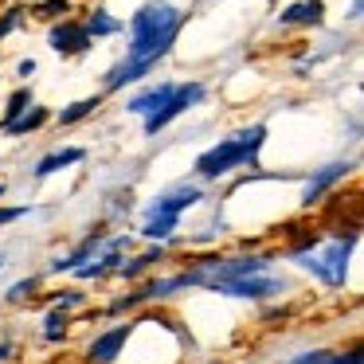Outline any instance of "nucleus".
Listing matches in <instances>:
<instances>
[{"label":"nucleus","instance_id":"obj_28","mask_svg":"<svg viewBox=\"0 0 364 364\" xmlns=\"http://www.w3.org/2000/svg\"><path fill=\"white\" fill-rule=\"evenodd\" d=\"M0 196H4V184H0Z\"/></svg>","mask_w":364,"mask_h":364},{"label":"nucleus","instance_id":"obj_24","mask_svg":"<svg viewBox=\"0 0 364 364\" xmlns=\"http://www.w3.org/2000/svg\"><path fill=\"white\" fill-rule=\"evenodd\" d=\"M24 212H28V208H0V228H4V223H12V220H20Z\"/></svg>","mask_w":364,"mask_h":364},{"label":"nucleus","instance_id":"obj_18","mask_svg":"<svg viewBox=\"0 0 364 364\" xmlns=\"http://www.w3.org/2000/svg\"><path fill=\"white\" fill-rule=\"evenodd\" d=\"M161 255H165V251H161V247H153L149 255H141V259H134L129 267L122 262V267H118V274H126V278H137V274H145V270H149L153 262H161Z\"/></svg>","mask_w":364,"mask_h":364},{"label":"nucleus","instance_id":"obj_13","mask_svg":"<svg viewBox=\"0 0 364 364\" xmlns=\"http://www.w3.org/2000/svg\"><path fill=\"white\" fill-rule=\"evenodd\" d=\"M48 118H51V114L43 110V106H28V114H20L16 122L4 126V134H9V137H24V134H32V129H40Z\"/></svg>","mask_w":364,"mask_h":364},{"label":"nucleus","instance_id":"obj_3","mask_svg":"<svg viewBox=\"0 0 364 364\" xmlns=\"http://www.w3.org/2000/svg\"><path fill=\"white\" fill-rule=\"evenodd\" d=\"M270 262L262 255H251V259H208L196 262L192 270L181 274V286H208V290L220 294L223 286L239 282V278H251V274H267Z\"/></svg>","mask_w":364,"mask_h":364},{"label":"nucleus","instance_id":"obj_17","mask_svg":"<svg viewBox=\"0 0 364 364\" xmlns=\"http://www.w3.org/2000/svg\"><path fill=\"white\" fill-rule=\"evenodd\" d=\"M173 231H176L173 215H145V223H141V235L145 239H168Z\"/></svg>","mask_w":364,"mask_h":364},{"label":"nucleus","instance_id":"obj_21","mask_svg":"<svg viewBox=\"0 0 364 364\" xmlns=\"http://www.w3.org/2000/svg\"><path fill=\"white\" fill-rule=\"evenodd\" d=\"M63 329H67V317L59 314H48V341H63Z\"/></svg>","mask_w":364,"mask_h":364},{"label":"nucleus","instance_id":"obj_27","mask_svg":"<svg viewBox=\"0 0 364 364\" xmlns=\"http://www.w3.org/2000/svg\"><path fill=\"white\" fill-rule=\"evenodd\" d=\"M12 353V345H0V360H4V356H9Z\"/></svg>","mask_w":364,"mask_h":364},{"label":"nucleus","instance_id":"obj_23","mask_svg":"<svg viewBox=\"0 0 364 364\" xmlns=\"http://www.w3.org/2000/svg\"><path fill=\"white\" fill-rule=\"evenodd\" d=\"M28 290H36V278H28V282H16L9 290V301H20V298H28Z\"/></svg>","mask_w":364,"mask_h":364},{"label":"nucleus","instance_id":"obj_1","mask_svg":"<svg viewBox=\"0 0 364 364\" xmlns=\"http://www.w3.org/2000/svg\"><path fill=\"white\" fill-rule=\"evenodd\" d=\"M181 28H184V12L181 9H173V4H165V0L141 4V9L134 12V20H129L126 59L137 63V67H145V71H153L157 59L168 55V48H173V40H176Z\"/></svg>","mask_w":364,"mask_h":364},{"label":"nucleus","instance_id":"obj_14","mask_svg":"<svg viewBox=\"0 0 364 364\" xmlns=\"http://www.w3.org/2000/svg\"><path fill=\"white\" fill-rule=\"evenodd\" d=\"M102 106V98H79V102H71L67 110H59V126H75V122H82V118H90V114Z\"/></svg>","mask_w":364,"mask_h":364},{"label":"nucleus","instance_id":"obj_10","mask_svg":"<svg viewBox=\"0 0 364 364\" xmlns=\"http://www.w3.org/2000/svg\"><path fill=\"white\" fill-rule=\"evenodd\" d=\"M282 24H298V28H317L325 20V4L321 0H298L290 9H282Z\"/></svg>","mask_w":364,"mask_h":364},{"label":"nucleus","instance_id":"obj_7","mask_svg":"<svg viewBox=\"0 0 364 364\" xmlns=\"http://www.w3.org/2000/svg\"><path fill=\"white\" fill-rule=\"evenodd\" d=\"M129 333H134V325H114L110 333L95 337V341H90V348H87L90 364H114V360H118V353L126 348Z\"/></svg>","mask_w":364,"mask_h":364},{"label":"nucleus","instance_id":"obj_12","mask_svg":"<svg viewBox=\"0 0 364 364\" xmlns=\"http://www.w3.org/2000/svg\"><path fill=\"white\" fill-rule=\"evenodd\" d=\"M82 157H87L82 149H55L36 165V176H51V173H59V168H67V165H79Z\"/></svg>","mask_w":364,"mask_h":364},{"label":"nucleus","instance_id":"obj_26","mask_svg":"<svg viewBox=\"0 0 364 364\" xmlns=\"http://www.w3.org/2000/svg\"><path fill=\"white\" fill-rule=\"evenodd\" d=\"M360 9H364V0H353V12H348V20H360Z\"/></svg>","mask_w":364,"mask_h":364},{"label":"nucleus","instance_id":"obj_19","mask_svg":"<svg viewBox=\"0 0 364 364\" xmlns=\"http://www.w3.org/2000/svg\"><path fill=\"white\" fill-rule=\"evenodd\" d=\"M28 106H32V90H16V95L9 98V106H4V126H9V122H16Z\"/></svg>","mask_w":364,"mask_h":364},{"label":"nucleus","instance_id":"obj_15","mask_svg":"<svg viewBox=\"0 0 364 364\" xmlns=\"http://www.w3.org/2000/svg\"><path fill=\"white\" fill-rule=\"evenodd\" d=\"M82 28L90 32V40H98V36H114V32H122V24H118V20H114L106 9H95V12H90V20H87Z\"/></svg>","mask_w":364,"mask_h":364},{"label":"nucleus","instance_id":"obj_8","mask_svg":"<svg viewBox=\"0 0 364 364\" xmlns=\"http://www.w3.org/2000/svg\"><path fill=\"white\" fill-rule=\"evenodd\" d=\"M200 188H192V184H181V188H173V192H165V196H157L149 204V215H181L184 208H192V204H200Z\"/></svg>","mask_w":364,"mask_h":364},{"label":"nucleus","instance_id":"obj_25","mask_svg":"<svg viewBox=\"0 0 364 364\" xmlns=\"http://www.w3.org/2000/svg\"><path fill=\"white\" fill-rule=\"evenodd\" d=\"M20 75H24V79H32V75H36V63H32V59H24V63H20Z\"/></svg>","mask_w":364,"mask_h":364},{"label":"nucleus","instance_id":"obj_11","mask_svg":"<svg viewBox=\"0 0 364 364\" xmlns=\"http://www.w3.org/2000/svg\"><path fill=\"white\" fill-rule=\"evenodd\" d=\"M348 168H353V165H329V168H321V173H317L314 181H309V188H306V196H301V204H306V208H314L317 200H321V192L329 188L333 181H341V176H345Z\"/></svg>","mask_w":364,"mask_h":364},{"label":"nucleus","instance_id":"obj_6","mask_svg":"<svg viewBox=\"0 0 364 364\" xmlns=\"http://www.w3.org/2000/svg\"><path fill=\"white\" fill-rule=\"evenodd\" d=\"M48 43L59 51V55H82V51H87L95 40H90V32H87L82 24H75V20H63V24L51 28Z\"/></svg>","mask_w":364,"mask_h":364},{"label":"nucleus","instance_id":"obj_20","mask_svg":"<svg viewBox=\"0 0 364 364\" xmlns=\"http://www.w3.org/2000/svg\"><path fill=\"white\" fill-rule=\"evenodd\" d=\"M59 12H71V0H43V4H36V9H32V16H40V20H55Z\"/></svg>","mask_w":364,"mask_h":364},{"label":"nucleus","instance_id":"obj_2","mask_svg":"<svg viewBox=\"0 0 364 364\" xmlns=\"http://www.w3.org/2000/svg\"><path fill=\"white\" fill-rule=\"evenodd\" d=\"M262 141H267V126H251V129H243V134H235V137H223L220 145H212L208 153L196 157V173L204 176V181H220V176H228L231 168L255 161V153L262 149Z\"/></svg>","mask_w":364,"mask_h":364},{"label":"nucleus","instance_id":"obj_5","mask_svg":"<svg viewBox=\"0 0 364 364\" xmlns=\"http://www.w3.org/2000/svg\"><path fill=\"white\" fill-rule=\"evenodd\" d=\"M196 102H204V82H184V87L173 90V98H168L165 106H161L157 114H149L145 118V134H157V129H165L173 118H181L184 110H192Z\"/></svg>","mask_w":364,"mask_h":364},{"label":"nucleus","instance_id":"obj_22","mask_svg":"<svg viewBox=\"0 0 364 364\" xmlns=\"http://www.w3.org/2000/svg\"><path fill=\"white\" fill-rule=\"evenodd\" d=\"M20 20H24V9H9V16L0 20V40H4L12 28H20Z\"/></svg>","mask_w":364,"mask_h":364},{"label":"nucleus","instance_id":"obj_16","mask_svg":"<svg viewBox=\"0 0 364 364\" xmlns=\"http://www.w3.org/2000/svg\"><path fill=\"white\" fill-rule=\"evenodd\" d=\"M290 364H360V353H345V356H337V353H301V356H294Z\"/></svg>","mask_w":364,"mask_h":364},{"label":"nucleus","instance_id":"obj_9","mask_svg":"<svg viewBox=\"0 0 364 364\" xmlns=\"http://www.w3.org/2000/svg\"><path fill=\"white\" fill-rule=\"evenodd\" d=\"M173 82H157V87H145L141 95H134L129 98V110L134 114H141V118H149V114H157L161 106L168 102V98H173Z\"/></svg>","mask_w":364,"mask_h":364},{"label":"nucleus","instance_id":"obj_4","mask_svg":"<svg viewBox=\"0 0 364 364\" xmlns=\"http://www.w3.org/2000/svg\"><path fill=\"white\" fill-rule=\"evenodd\" d=\"M353 243H356V235L333 239V243L325 247L321 255H298V262H301L306 270H314L321 282L341 286V282H345V274H348V255H353Z\"/></svg>","mask_w":364,"mask_h":364}]
</instances>
